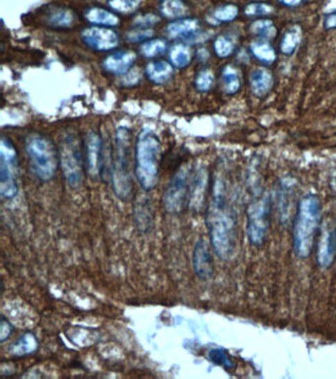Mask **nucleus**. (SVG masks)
<instances>
[{"label": "nucleus", "instance_id": "obj_1", "mask_svg": "<svg viewBox=\"0 0 336 379\" xmlns=\"http://www.w3.org/2000/svg\"><path fill=\"white\" fill-rule=\"evenodd\" d=\"M210 241L217 256L228 260L232 256L236 243V221L224 195V187L216 183L213 199L206 215Z\"/></svg>", "mask_w": 336, "mask_h": 379}, {"label": "nucleus", "instance_id": "obj_2", "mask_svg": "<svg viewBox=\"0 0 336 379\" xmlns=\"http://www.w3.org/2000/svg\"><path fill=\"white\" fill-rule=\"evenodd\" d=\"M161 142L150 128L140 130L135 144V177L145 192L152 191L159 183Z\"/></svg>", "mask_w": 336, "mask_h": 379}, {"label": "nucleus", "instance_id": "obj_3", "mask_svg": "<svg viewBox=\"0 0 336 379\" xmlns=\"http://www.w3.org/2000/svg\"><path fill=\"white\" fill-rule=\"evenodd\" d=\"M321 219L319 198L308 195L299 203L293 230L294 250L299 258H308L314 248Z\"/></svg>", "mask_w": 336, "mask_h": 379}, {"label": "nucleus", "instance_id": "obj_4", "mask_svg": "<svg viewBox=\"0 0 336 379\" xmlns=\"http://www.w3.org/2000/svg\"><path fill=\"white\" fill-rule=\"evenodd\" d=\"M132 133L127 126L116 128L114 135V151L112 163V183L114 194L123 202L132 196Z\"/></svg>", "mask_w": 336, "mask_h": 379}, {"label": "nucleus", "instance_id": "obj_5", "mask_svg": "<svg viewBox=\"0 0 336 379\" xmlns=\"http://www.w3.org/2000/svg\"><path fill=\"white\" fill-rule=\"evenodd\" d=\"M26 152L35 176L42 182H50L57 175L60 153L48 137L39 133L26 140Z\"/></svg>", "mask_w": 336, "mask_h": 379}, {"label": "nucleus", "instance_id": "obj_6", "mask_svg": "<svg viewBox=\"0 0 336 379\" xmlns=\"http://www.w3.org/2000/svg\"><path fill=\"white\" fill-rule=\"evenodd\" d=\"M60 163L65 181L70 188L80 187L84 179L83 155L80 142L74 133L62 135L60 147Z\"/></svg>", "mask_w": 336, "mask_h": 379}, {"label": "nucleus", "instance_id": "obj_7", "mask_svg": "<svg viewBox=\"0 0 336 379\" xmlns=\"http://www.w3.org/2000/svg\"><path fill=\"white\" fill-rule=\"evenodd\" d=\"M17 151L12 142L2 137L0 142V195L6 200L18 194Z\"/></svg>", "mask_w": 336, "mask_h": 379}, {"label": "nucleus", "instance_id": "obj_8", "mask_svg": "<svg viewBox=\"0 0 336 379\" xmlns=\"http://www.w3.org/2000/svg\"><path fill=\"white\" fill-rule=\"evenodd\" d=\"M191 173L181 168L172 178L163 196L165 210L169 214H179L190 198Z\"/></svg>", "mask_w": 336, "mask_h": 379}, {"label": "nucleus", "instance_id": "obj_9", "mask_svg": "<svg viewBox=\"0 0 336 379\" xmlns=\"http://www.w3.org/2000/svg\"><path fill=\"white\" fill-rule=\"evenodd\" d=\"M269 224V201L267 196L251 203L247 212V236L254 245H260L267 235Z\"/></svg>", "mask_w": 336, "mask_h": 379}, {"label": "nucleus", "instance_id": "obj_10", "mask_svg": "<svg viewBox=\"0 0 336 379\" xmlns=\"http://www.w3.org/2000/svg\"><path fill=\"white\" fill-rule=\"evenodd\" d=\"M81 39L86 46L98 51L114 50L120 44V37L114 30L102 26L86 28L81 33Z\"/></svg>", "mask_w": 336, "mask_h": 379}, {"label": "nucleus", "instance_id": "obj_11", "mask_svg": "<svg viewBox=\"0 0 336 379\" xmlns=\"http://www.w3.org/2000/svg\"><path fill=\"white\" fill-rule=\"evenodd\" d=\"M168 36L172 39H184L188 43H200L204 41L202 32L200 31V23L195 18L184 17L174 20L166 29Z\"/></svg>", "mask_w": 336, "mask_h": 379}, {"label": "nucleus", "instance_id": "obj_12", "mask_svg": "<svg viewBox=\"0 0 336 379\" xmlns=\"http://www.w3.org/2000/svg\"><path fill=\"white\" fill-rule=\"evenodd\" d=\"M86 168L92 179L101 176L103 170V144L99 133L90 132L86 139Z\"/></svg>", "mask_w": 336, "mask_h": 379}, {"label": "nucleus", "instance_id": "obj_13", "mask_svg": "<svg viewBox=\"0 0 336 379\" xmlns=\"http://www.w3.org/2000/svg\"><path fill=\"white\" fill-rule=\"evenodd\" d=\"M193 270L200 280H207L214 272L213 259L206 241L200 238L195 243L193 252Z\"/></svg>", "mask_w": 336, "mask_h": 379}, {"label": "nucleus", "instance_id": "obj_14", "mask_svg": "<svg viewBox=\"0 0 336 379\" xmlns=\"http://www.w3.org/2000/svg\"><path fill=\"white\" fill-rule=\"evenodd\" d=\"M336 254V239L335 231L326 226L319 238L317 245V263L323 269H328L333 266Z\"/></svg>", "mask_w": 336, "mask_h": 379}, {"label": "nucleus", "instance_id": "obj_15", "mask_svg": "<svg viewBox=\"0 0 336 379\" xmlns=\"http://www.w3.org/2000/svg\"><path fill=\"white\" fill-rule=\"evenodd\" d=\"M136 60V55L132 51H121L109 56L103 62V69L114 76H125Z\"/></svg>", "mask_w": 336, "mask_h": 379}, {"label": "nucleus", "instance_id": "obj_16", "mask_svg": "<svg viewBox=\"0 0 336 379\" xmlns=\"http://www.w3.org/2000/svg\"><path fill=\"white\" fill-rule=\"evenodd\" d=\"M249 86L256 97H267L274 86V76L269 69L265 67L254 69L249 76Z\"/></svg>", "mask_w": 336, "mask_h": 379}, {"label": "nucleus", "instance_id": "obj_17", "mask_svg": "<svg viewBox=\"0 0 336 379\" xmlns=\"http://www.w3.org/2000/svg\"><path fill=\"white\" fill-rule=\"evenodd\" d=\"M207 182H209V176H207L206 170L200 168L195 173V176L191 179L190 187V198H188V203H191V207L197 209L202 207L203 200H204L205 192H206Z\"/></svg>", "mask_w": 336, "mask_h": 379}, {"label": "nucleus", "instance_id": "obj_18", "mask_svg": "<svg viewBox=\"0 0 336 379\" xmlns=\"http://www.w3.org/2000/svg\"><path fill=\"white\" fill-rule=\"evenodd\" d=\"M85 19L94 26L113 28L120 25L121 19L116 13L102 7H91L84 14Z\"/></svg>", "mask_w": 336, "mask_h": 379}, {"label": "nucleus", "instance_id": "obj_19", "mask_svg": "<svg viewBox=\"0 0 336 379\" xmlns=\"http://www.w3.org/2000/svg\"><path fill=\"white\" fill-rule=\"evenodd\" d=\"M46 21L55 29H67L76 22V14L65 7H53L46 13Z\"/></svg>", "mask_w": 336, "mask_h": 379}, {"label": "nucleus", "instance_id": "obj_20", "mask_svg": "<svg viewBox=\"0 0 336 379\" xmlns=\"http://www.w3.org/2000/svg\"><path fill=\"white\" fill-rule=\"evenodd\" d=\"M303 38V30L300 25H293L287 29L279 43V51L285 57H291L298 50Z\"/></svg>", "mask_w": 336, "mask_h": 379}, {"label": "nucleus", "instance_id": "obj_21", "mask_svg": "<svg viewBox=\"0 0 336 379\" xmlns=\"http://www.w3.org/2000/svg\"><path fill=\"white\" fill-rule=\"evenodd\" d=\"M38 348L37 336L32 332H26L11 345L10 354L17 357H26L36 353Z\"/></svg>", "mask_w": 336, "mask_h": 379}, {"label": "nucleus", "instance_id": "obj_22", "mask_svg": "<svg viewBox=\"0 0 336 379\" xmlns=\"http://www.w3.org/2000/svg\"><path fill=\"white\" fill-rule=\"evenodd\" d=\"M147 78L155 84H164L172 78L174 74L172 65L164 60L148 63L145 69Z\"/></svg>", "mask_w": 336, "mask_h": 379}, {"label": "nucleus", "instance_id": "obj_23", "mask_svg": "<svg viewBox=\"0 0 336 379\" xmlns=\"http://www.w3.org/2000/svg\"><path fill=\"white\" fill-rule=\"evenodd\" d=\"M251 55L265 65H273L277 60V53L267 40L258 39L249 46Z\"/></svg>", "mask_w": 336, "mask_h": 379}, {"label": "nucleus", "instance_id": "obj_24", "mask_svg": "<svg viewBox=\"0 0 336 379\" xmlns=\"http://www.w3.org/2000/svg\"><path fill=\"white\" fill-rule=\"evenodd\" d=\"M249 31L256 38L267 40V41L276 38L277 34H278V30H277L274 21L268 17L258 18V19L253 21L249 26Z\"/></svg>", "mask_w": 336, "mask_h": 379}, {"label": "nucleus", "instance_id": "obj_25", "mask_svg": "<svg viewBox=\"0 0 336 379\" xmlns=\"http://www.w3.org/2000/svg\"><path fill=\"white\" fill-rule=\"evenodd\" d=\"M160 12L168 19H181L186 17L188 7L184 0H161Z\"/></svg>", "mask_w": 336, "mask_h": 379}, {"label": "nucleus", "instance_id": "obj_26", "mask_svg": "<svg viewBox=\"0 0 336 379\" xmlns=\"http://www.w3.org/2000/svg\"><path fill=\"white\" fill-rule=\"evenodd\" d=\"M221 81H222L223 91L225 94L235 95L241 90V77L238 70L232 65L224 67Z\"/></svg>", "mask_w": 336, "mask_h": 379}, {"label": "nucleus", "instance_id": "obj_27", "mask_svg": "<svg viewBox=\"0 0 336 379\" xmlns=\"http://www.w3.org/2000/svg\"><path fill=\"white\" fill-rule=\"evenodd\" d=\"M193 53L188 44H177L170 51V60L172 65L179 69H186L191 65Z\"/></svg>", "mask_w": 336, "mask_h": 379}, {"label": "nucleus", "instance_id": "obj_28", "mask_svg": "<svg viewBox=\"0 0 336 379\" xmlns=\"http://www.w3.org/2000/svg\"><path fill=\"white\" fill-rule=\"evenodd\" d=\"M240 8L237 4L226 3L215 8L212 12L211 18L218 24L233 22L239 17Z\"/></svg>", "mask_w": 336, "mask_h": 379}, {"label": "nucleus", "instance_id": "obj_29", "mask_svg": "<svg viewBox=\"0 0 336 379\" xmlns=\"http://www.w3.org/2000/svg\"><path fill=\"white\" fill-rule=\"evenodd\" d=\"M275 9L272 4L265 1H251L244 7V14L247 17L265 18L272 15Z\"/></svg>", "mask_w": 336, "mask_h": 379}, {"label": "nucleus", "instance_id": "obj_30", "mask_svg": "<svg viewBox=\"0 0 336 379\" xmlns=\"http://www.w3.org/2000/svg\"><path fill=\"white\" fill-rule=\"evenodd\" d=\"M167 42L163 39L149 40L140 47V53L147 58H154L164 55L167 51Z\"/></svg>", "mask_w": 336, "mask_h": 379}, {"label": "nucleus", "instance_id": "obj_31", "mask_svg": "<svg viewBox=\"0 0 336 379\" xmlns=\"http://www.w3.org/2000/svg\"><path fill=\"white\" fill-rule=\"evenodd\" d=\"M147 205V202H141L137 203L134 210L135 222L142 231L149 230L152 224V212Z\"/></svg>", "mask_w": 336, "mask_h": 379}, {"label": "nucleus", "instance_id": "obj_32", "mask_svg": "<svg viewBox=\"0 0 336 379\" xmlns=\"http://www.w3.org/2000/svg\"><path fill=\"white\" fill-rule=\"evenodd\" d=\"M214 51L219 58H228L234 53L235 44L226 35L217 37L213 44Z\"/></svg>", "mask_w": 336, "mask_h": 379}, {"label": "nucleus", "instance_id": "obj_33", "mask_svg": "<svg viewBox=\"0 0 336 379\" xmlns=\"http://www.w3.org/2000/svg\"><path fill=\"white\" fill-rule=\"evenodd\" d=\"M143 0H107L108 6L116 12L132 14L141 6Z\"/></svg>", "mask_w": 336, "mask_h": 379}, {"label": "nucleus", "instance_id": "obj_34", "mask_svg": "<svg viewBox=\"0 0 336 379\" xmlns=\"http://www.w3.org/2000/svg\"><path fill=\"white\" fill-rule=\"evenodd\" d=\"M195 87L200 92L205 93L211 90L214 84V74L210 69H203L195 77Z\"/></svg>", "mask_w": 336, "mask_h": 379}, {"label": "nucleus", "instance_id": "obj_35", "mask_svg": "<svg viewBox=\"0 0 336 379\" xmlns=\"http://www.w3.org/2000/svg\"><path fill=\"white\" fill-rule=\"evenodd\" d=\"M209 357L210 360L217 366H221L227 369H233L234 367V362L222 348H214L210 351Z\"/></svg>", "mask_w": 336, "mask_h": 379}, {"label": "nucleus", "instance_id": "obj_36", "mask_svg": "<svg viewBox=\"0 0 336 379\" xmlns=\"http://www.w3.org/2000/svg\"><path fill=\"white\" fill-rule=\"evenodd\" d=\"M160 16L155 13H144L136 16L134 20V24L136 28H149L157 25L160 22Z\"/></svg>", "mask_w": 336, "mask_h": 379}, {"label": "nucleus", "instance_id": "obj_37", "mask_svg": "<svg viewBox=\"0 0 336 379\" xmlns=\"http://www.w3.org/2000/svg\"><path fill=\"white\" fill-rule=\"evenodd\" d=\"M154 31L151 28H137L136 30H132L127 33V38L132 43H139V42H145L146 40L152 38Z\"/></svg>", "mask_w": 336, "mask_h": 379}, {"label": "nucleus", "instance_id": "obj_38", "mask_svg": "<svg viewBox=\"0 0 336 379\" xmlns=\"http://www.w3.org/2000/svg\"><path fill=\"white\" fill-rule=\"evenodd\" d=\"M141 81V74H140L139 70L130 69L127 74L123 76L121 84L125 87H134V86L139 85Z\"/></svg>", "mask_w": 336, "mask_h": 379}, {"label": "nucleus", "instance_id": "obj_39", "mask_svg": "<svg viewBox=\"0 0 336 379\" xmlns=\"http://www.w3.org/2000/svg\"><path fill=\"white\" fill-rule=\"evenodd\" d=\"M14 331L13 325L6 319V316H2L0 321V342L4 343L10 338Z\"/></svg>", "mask_w": 336, "mask_h": 379}, {"label": "nucleus", "instance_id": "obj_40", "mask_svg": "<svg viewBox=\"0 0 336 379\" xmlns=\"http://www.w3.org/2000/svg\"><path fill=\"white\" fill-rule=\"evenodd\" d=\"M323 27L326 31H333V30H336V10L324 15Z\"/></svg>", "mask_w": 336, "mask_h": 379}, {"label": "nucleus", "instance_id": "obj_41", "mask_svg": "<svg viewBox=\"0 0 336 379\" xmlns=\"http://www.w3.org/2000/svg\"><path fill=\"white\" fill-rule=\"evenodd\" d=\"M276 1L287 8H296V7L307 3L310 0H276Z\"/></svg>", "mask_w": 336, "mask_h": 379}, {"label": "nucleus", "instance_id": "obj_42", "mask_svg": "<svg viewBox=\"0 0 336 379\" xmlns=\"http://www.w3.org/2000/svg\"><path fill=\"white\" fill-rule=\"evenodd\" d=\"M210 57L209 51L206 49H200L197 53V58L200 62H206Z\"/></svg>", "mask_w": 336, "mask_h": 379}]
</instances>
